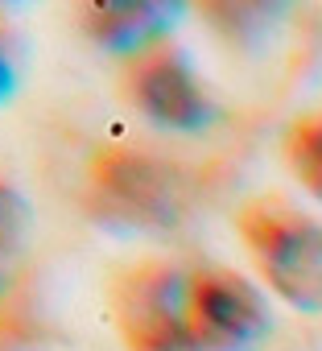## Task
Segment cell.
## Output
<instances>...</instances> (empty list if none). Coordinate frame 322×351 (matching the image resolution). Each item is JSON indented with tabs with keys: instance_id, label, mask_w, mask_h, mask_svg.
<instances>
[{
	"instance_id": "obj_2",
	"label": "cell",
	"mask_w": 322,
	"mask_h": 351,
	"mask_svg": "<svg viewBox=\"0 0 322 351\" xmlns=\"http://www.w3.org/2000/svg\"><path fill=\"white\" fill-rule=\"evenodd\" d=\"M87 191H91V211L103 223L128 232H170L186 219L190 203L178 165L128 145H103L91 153Z\"/></svg>"
},
{
	"instance_id": "obj_10",
	"label": "cell",
	"mask_w": 322,
	"mask_h": 351,
	"mask_svg": "<svg viewBox=\"0 0 322 351\" xmlns=\"http://www.w3.org/2000/svg\"><path fill=\"white\" fill-rule=\"evenodd\" d=\"M0 293H5V261H0Z\"/></svg>"
},
{
	"instance_id": "obj_1",
	"label": "cell",
	"mask_w": 322,
	"mask_h": 351,
	"mask_svg": "<svg viewBox=\"0 0 322 351\" xmlns=\"http://www.w3.org/2000/svg\"><path fill=\"white\" fill-rule=\"evenodd\" d=\"M236 232L277 298L322 314V223L314 215L281 195H256L236 211Z\"/></svg>"
},
{
	"instance_id": "obj_7",
	"label": "cell",
	"mask_w": 322,
	"mask_h": 351,
	"mask_svg": "<svg viewBox=\"0 0 322 351\" xmlns=\"http://www.w3.org/2000/svg\"><path fill=\"white\" fill-rule=\"evenodd\" d=\"M285 161L293 178L322 203V112H306L285 128Z\"/></svg>"
},
{
	"instance_id": "obj_5",
	"label": "cell",
	"mask_w": 322,
	"mask_h": 351,
	"mask_svg": "<svg viewBox=\"0 0 322 351\" xmlns=\"http://www.w3.org/2000/svg\"><path fill=\"white\" fill-rule=\"evenodd\" d=\"M124 95L136 112H145L153 124L174 128V132H195L203 124H211L215 108L207 87L199 83L195 66L186 62V54L166 38L153 42L149 50L124 58Z\"/></svg>"
},
{
	"instance_id": "obj_8",
	"label": "cell",
	"mask_w": 322,
	"mask_h": 351,
	"mask_svg": "<svg viewBox=\"0 0 322 351\" xmlns=\"http://www.w3.org/2000/svg\"><path fill=\"white\" fill-rule=\"evenodd\" d=\"M25 232H29V207L13 182L0 178V261L25 244Z\"/></svg>"
},
{
	"instance_id": "obj_9",
	"label": "cell",
	"mask_w": 322,
	"mask_h": 351,
	"mask_svg": "<svg viewBox=\"0 0 322 351\" xmlns=\"http://www.w3.org/2000/svg\"><path fill=\"white\" fill-rule=\"evenodd\" d=\"M13 87H17V75H13V62H9L5 46H0V104L13 95Z\"/></svg>"
},
{
	"instance_id": "obj_4",
	"label": "cell",
	"mask_w": 322,
	"mask_h": 351,
	"mask_svg": "<svg viewBox=\"0 0 322 351\" xmlns=\"http://www.w3.org/2000/svg\"><path fill=\"white\" fill-rule=\"evenodd\" d=\"M186 314L203 351H252L273 330L264 293L223 265L186 277Z\"/></svg>"
},
{
	"instance_id": "obj_3",
	"label": "cell",
	"mask_w": 322,
	"mask_h": 351,
	"mask_svg": "<svg viewBox=\"0 0 322 351\" xmlns=\"http://www.w3.org/2000/svg\"><path fill=\"white\" fill-rule=\"evenodd\" d=\"M186 277L178 265L140 261L112 281L108 306L128 351H203L186 314Z\"/></svg>"
},
{
	"instance_id": "obj_6",
	"label": "cell",
	"mask_w": 322,
	"mask_h": 351,
	"mask_svg": "<svg viewBox=\"0 0 322 351\" xmlns=\"http://www.w3.org/2000/svg\"><path fill=\"white\" fill-rule=\"evenodd\" d=\"M178 13V5H161V0H103L83 9V29L95 46L132 58L153 42H166Z\"/></svg>"
}]
</instances>
